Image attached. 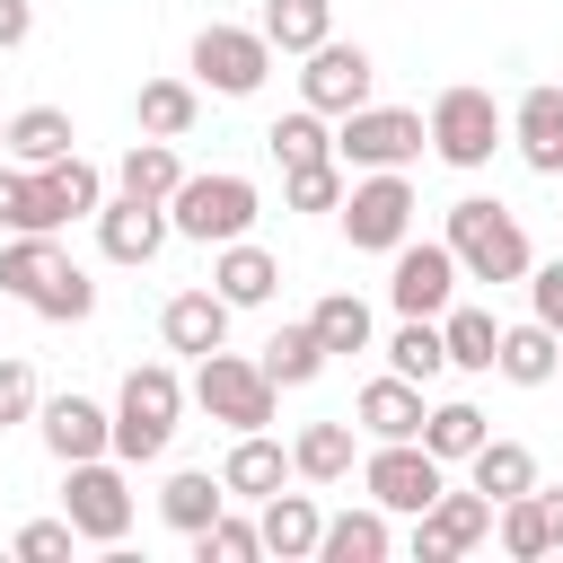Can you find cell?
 Listing matches in <instances>:
<instances>
[{
    "mask_svg": "<svg viewBox=\"0 0 563 563\" xmlns=\"http://www.w3.org/2000/svg\"><path fill=\"white\" fill-rule=\"evenodd\" d=\"M449 255H457V273L466 282H528V264H537V246H528V229H519V211H501L493 194H466V202H449Z\"/></svg>",
    "mask_w": 563,
    "mask_h": 563,
    "instance_id": "6da1fadb",
    "label": "cell"
},
{
    "mask_svg": "<svg viewBox=\"0 0 563 563\" xmlns=\"http://www.w3.org/2000/svg\"><path fill=\"white\" fill-rule=\"evenodd\" d=\"M176 238V220H167V202H141V194H114L106 211H97V255L106 264H150L158 246Z\"/></svg>",
    "mask_w": 563,
    "mask_h": 563,
    "instance_id": "9a60e30c",
    "label": "cell"
},
{
    "mask_svg": "<svg viewBox=\"0 0 563 563\" xmlns=\"http://www.w3.org/2000/svg\"><path fill=\"white\" fill-rule=\"evenodd\" d=\"M167 220H176V238H194V246H229V238H246V229L264 220V194H255V176L211 167V176H185V185H176Z\"/></svg>",
    "mask_w": 563,
    "mask_h": 563,
    "instance_id": "277c9868",
    "label": "cell"
},
{
    "mask_svg": "<svg viewBox=\"0 0 563 563\" xmlns=\"http://www.w3.org/2000/svg\"><path fill=\"white\" fill-rule=\"evenodd\" d=\"M484 537H493V501H484L475 484H466V493H457V484H440V501L413 519V563H449V554H475Z\"/></svg>",
    "mask_w": 563,
    "mask_h": 563,
    "instance_id": "4fadbf2b",
    "label": "cell"
},
{
    "mask_svg": "<svg viewBox=\"0 0 563 563\" xmlns=\"http://www.w3.org/2000/svg\"><path fill=\"white\" fill-rule=\"evenodd\" d=\"M18 220H26V167L0 158V229H18Z\"/></svg>",
    "mask_w": 563,
    "mask_h": 563,
    "instance_id": "f6af8a7d",
    "label": "cell"
},
{
    "mask_svg": "<svg viewBox=\"0 0 563 563\" xmlns=\"http://www.w3.org/2000/svg\"><path fill=\"white\" fill-rule=\"evenodd\" d=\"M422 123H431V158H440V167H457V176L493 167V150L510 141V106H501L493 88H466V79H457V88H440Z\"/></svg>",
    "mask_w": 563,
    "mask_h": 563,
    "instance_id": "3957f363",
    "label": "cell"
},
{
    "mask_svg": "<svg viewBox=\"0 0 563 563\" xmlns=\"http://www.w3.org/2000/svg\"><path fill=\"white\" fill-rule=\"evenodd\" d=\"M255 26L273 35V53H317L334 35V0H264Z\"/></svg>",
    "mask_w": 563,
    "mask_h": 563,
    "instance_id": "e575fe53",
    "label": "cell"
},
{
    "mask_svg": "<svg viewBox=\"0 0 563 563\" xmlns=\"http://www.w3.org/2000/svg\"><path fill=\"white\" fill-rule=\"evenodd\" d=\"M440 484H449V466H440L422 440H378V449L361 457V493H369L387 519H422V510L440 501Z\"/></svg>",
    "mask_w": 563,
    "mask_h": 563,
    "instance_id": "ba28073f",
    "label": "cell"
},
{
    "mask_svg": "<svg viewBox=\"0 0 563 563\" xmlns=\"http://www.w3.org/2000/svg\"><path fill=\"white\" fill-rule=\"evenodd\" d=\"M528 317H545L563 334V255L554 264H528Z\"/></svg>",
    "mask_w": 563,
    "mask_h": 563,
    "instance_id": "ee69618b",
    "label": "cell"
},
{
    "mask_svg": "<svg viewBox=\"0 0 563 563\" xmlns=\"http://www.w3.org/2000/svg\"><path fill=\"white\" fill-rule=\"evenodd\" d=\"M185 396H194V387H185L167 361H132V369H123V387H114V457H123V466L167 457Z\"/></svg>",
    "mask_w": 563,
    "mask_h": 563,
    "instance_id": "7a4b0ae2",
    "label": "cell"
},
{
    "mask_svg": "<svg viewBox=\"0 0 563 563\" xmlns=\"http://www.w3.org/2000/svg\"><path fill=\"white\" fill-rule=\"evenodd\" d=\"M510 387H554L563 378V334L545 325V317H519V325H501V361H493Z\"/></svg>",
    "mask_w": 563,
    "mask_h": 563,
    "instance_id": "44dd1931",
    "label": "cell"
},
{
    "mask_svg": "<svg viewBox=\"0 0 563 563\" xmlns=\"http://www.w3.org/2000/svg\"><path fill=\"white\" fill-rule=\"evenodd\" d=\"M290 475H299V466H290V449H282L273 431H238V440H229V457H220L229 501H273Z\"/></svg>",
    "mask_w": 563,
    "mask_h": 563,
    "instance_id": "e0dca14e",
    "label": "cell"
},
{
    "mask_svg": "<svg viewBox=\"0 0 563 563\" xmlns=\"http://www.w3.org/2000/svg\"><path fill=\"white\" fill-rule=\"evenodd\" d=\"M35 405H44L35 369H26L18 352H0V431H9V422H35Z\"/></svg>",
    "mask_w": 563,
    "mask_h": 563,
    "instance_id": "b9f144b4",
    "label": "cell"
},
{
    "mask_svg": "<svg viewBox=\"0 0 563 563\" xmlns=\"http://www.w3.org/2000/svg\"><path fill=\"white\" fill-rule=\"evenodd\" d=\"M545 493V528H554V554H563V484H537Z\"/></svg>",
    "mask_w": 563,
    "mask_h": 563,
    "instance_id": "7dc6e473",
    "label": "cell"
},
{
    "mask_svg": "<svg viewBox=\"0 0 563 563\" xmlns=\"http://www.w3.org/2000/svg\"><path fill=\"white\" fill-rule=\"evenodd\" d=\"M457 255H449V238H405L396 255H387V299H396V317H440L449 299H457Z\"/></svg>",
    "mask_w": 563,
    "mask_h": 563,
    "instance_id": "8fae6325",
    "label": "cell"
},
{
    "mask_svg": "<svg viewBox=\"0 0 563 563\" xmlns=\"http://www.w3.org/2000/svg\"><path fill=\"white\" fill-rule=\"evenodd\" d=\"M35 35V0H0V53H18Z\"/></svg>",
    "mask_w": 563,
    "mask_h": 563,
    "instance_id": "bcb514c9",
    "label": "cell"
},
{
    "mask_svg": "<svg viewBox=\"0 0 563 563\" xmlns=\"http://www.w3.org/2000/svg\"><path fill=\"white\" fill-rule=\"evenodd\" d=\"M264 70H273V35H264V26L211 18V26L194 35V88H211V97H255Z\"/></svg>",
    "mask_w": 563,
    "mask_h": 563,
    "instance_id": "30bf717a",
    "label": "cell"
},
{
    "mask_svg": "<svg viewBox=\"0 0 563 563\" xmlns=\"http://www.w3.org/2000/svg\"><path fill=\"white\" fill-rule=\"evenodd\" d=\"M466 484H475L484 501H510V493H537V449H528V440H484V449L466 457Z\"/></svg>",
    "mask_w": 563,
    "mask_h": 563,
    "instance_id": "4dcf8cb0",
    "label": "cell"
},
{
    "mask_svg": "<svg viewBox=\"0 0 563 563\" xmlns=\"http://www.w3.org/2000/svg\"><path fill=\"white\" fill-rule=\"evenodd\" d=\"M273 158L282 167H308V158H334V114H317V106H290V114H273Z\"/></svg>",
    "mask_w": 563,
    "mask_h": 563,
    "instance_id": "74e56055",
    "label": "cell"
},
{
    "mask_svg": "<svg viewBox=\"0 0 563 563\" xmlns=\"http://www.w3.org/2000/svg\"><path fill=\"white\" fill-rule=\"evenodd\" d=\"M440 334H449V369H493V361H501V317H493V308L449 299V308H440Z\"/></svg>",
    "mask_w": 563,
    "mask_h": 563,
    "instance_id": "1f68e13d",
    "label": "cell"
},
{
    "mask_svg": "<svg viewBox=\"0 0 563 563\" xmlns=\"http://www.w3.org/2000/svg\"><path fill=\"white\" fill-rule=\"evenodd\" d=\"M493 537H501V554H510V563H545V554H554L545 493H510V501H493Z\"/></svg>",
    "mask_w": 563,
    "mask_h": 563,
    "instance_id": "d6a6232c",
    "label": "cell"
},
{
    "mask_svg": "<svg viewBox=\"0 0 563 563\" xmlns=\"http://www.w3.org/2000/svg\"><path fill=\"white\" fill-rule=\"evenodd\" d=\"M211 290H220L229 308H264V299L282 290V264H273L255 238H229V246H211Z\"/></svg>",
    "mask_w": 563,
    "mask_h": 563,
    "instance_id": "ffe728a7",
    "label": "cell"
},
{
    "mask_svg": "<svg viewBox=\"0 0 563 563\" xmlns=\"http://www.w3.org/2000/svg\"><path fill=\"white\" fill-rule=\"evenodd\" d=\"M361 422H308L299 440H290V466H299V484H352V466H361V440H352Z\"/></svg>",
    "mask_w": 563,
    "mask_h": 563,
    "instance_id": "d4e9b609",
    "label": "cell"
},
{
    "mask_svg": "<svg viewBox=\"0 0 563 563\" xmlns=\"http://www.w3.org/2000/svg\"><path fill=\"white\" fill-rule=\"evenodd\" d=\"M325 361H334V352H325V334H317L308 317H299V325H282V334L264 343V369H273V387H308V378H325Z\"/></svg>",
    "mask_w": 563,
    "mask_h": 563,
    "instance_id": "8d00e7d4",
    "label": "cell"
},
{
    "mask_svg": "<svg viewBox=\"0 0 563 563\" xmlns=\"http://www.w3.org/2000/svg\"><path fill=\"white\" fill-rule=\"evenodd\" d=\"M484 440H493V422H484V405H466V396H449V405L422 413V449H431L440 466H466Z\"/></svg>",
    "mask_w": 563,
    "mask_h": 563,
    "instance_id": "f546056e",
    "label": "cell"
},
{
    "mask_svg": "<svg viewBox=\"0 0 563 563\" xmlns=\"http://www.w3.org/2000/svg\"><path fill=\"white\" fill-rule=\"evenodd\" d=\"M70 545H79L70 519H26V528H18V554H26V563H62Z\"/></svg>",
    "mask_w": 563,
    "mask_h": 563,
    "instance_id": "7bdbcfd3",
    "label": "cell"
},
{
    "mask_svg": "<svg viewBox=\"0 0 563 563\" xmlns=\"http://www.w3.org/2000/svg\"><path fill=\"white\" fill-rule=\"evenodd\" d=\"M0 158H9V123H0Z\"/></svg>",
    "mask_w": 563,
    "mask_h": 563,
    "instance_id": "c3c4849f",
    "label": "cell"
},
{
    "mask_svg": "<svg viewBox=\"0 0 563 563\" xmlns=\"http://www.w3.org/2000/svg\"><path fill=\"white\" fill-rule=\"evenodd\" d=\"M317 554H325V563H387V554H396V528H387V510H378V501H361V510L325 519Z\"/></svg>",
    "mask_w": 563,
    "mask_h": 563,
    "instance_id": "4316f807",
    "label": "cell"
},
{
    "mask_svg": "<svg viewBox=\"0 0 563 563\" xmlns=\"http://www.w3.org/2000/svg\"><path fill=\"white\" fill-rule=\"evenodd\" d=\"M369 79H378V62L361 53V44H343V35H325L317 53H299V106H317V114H352V106H369Z\"/></svg>",
    "mask_w": 563,
    "mask_h": 563,
    "instance_id": "7c38bea8",
    "label": "cell"
},
{
    "mask_svg": "<svg viewBox=\"0 0 563 563\" xmlns=\"http://www.w3.org/2000/svg\"><path fill=\"white\" fill-rule=\"evenodd\" d=\"M220 510H229V484H220L211 466H176V475L158 484V519H167L176 537H202Z\"/></svg>",
    "mask_w": 563,
    "mask_h": 563,
    "instance_id": "7402d4cb",
    "label": "cell"
},
{
    "mask_svg": "<svg viewBox=\"0 0 563 563\" xmlns=\"http://www.w3.org/2000/svg\"><path fill=\"white\" fill-rule=\"evenodd\" d=\"M343 185H352V167H343V158L282 167V202H290V211H343Z\"/></svg>",
    "mask_w": 563,
    "mask_h": 563,
    "instance_id": "f35d334b",
    "label": "cell"
},
{
    "mask_svg": "<svg viewBox=\"0 0 563 563\" xmlns=\"http://www.w3.org/2000/svg\"><path fill=\"white\" fill-rule=\"evenodd\" d=\"M334 220H343V238L361 255H396L413 238V185H405V167H361L343 185V211Z\"/></svg>",
    "mask_w": 563,
    "mask_h": 563,
    "instance_id": "5b68a950",
    "label": "cell"
},
{
    "mask_svg": "<svg viewBox=\"0 0 563 563\" xmlns=\"http://www.w3.org/2000/svg\"><path fill=\"white\" fill-rule=\"evenodd\" d=\"M510 141H519V158H528L537 176H563V88H554V79L519 88V106H510Z\"/></svg>",
    "mask_w": 563,
    "mask_h": 563,
    "instance_id": "ac0fdd59",
    "label": "cell"
},
{
    "mask_svg": "<svg viewBox=\"0 0 563 563\" xmlns=\"http://www.w3.org/2000/svg\"><path fill=\"white\" fill-rule=\"evenodd\" d=\"M26 308H35L44 325H79V317H97V282H88L79 264H62V273H53V282H44Z\"/></svg>",
    "mask_w": 563,
    "mask_h": 563,
    "instance_id": "ab89813d",
    "label": "cell"
},
{
    "mask_svg": "<svg viewBox=\"0 0 563 563\" xmlns=\"http://www.w3.org/2000/svg\"><path fill=\"white\" fill-rule=\"evenodd\" d=\"M387 369L413 378V387H431V378L449 369V334H440V317H405V325L387 334Z\"/></svg>",
    "mask_w": 563,
    "mask_h": 563,
    "instance_id": "836d02e7",
    "label": "cell"
},
{
    "mask_svg": "<svg viewBox=\"0 0 563 563\" xmlns=\"http://www.w3.org/2000/svg\"><path fill=\"white\" fill-rule=\"evenodd\" d=\"M229 317H238V308H229L211 282H202V290H176V299L158 308V343H167V352H185V361H202V352H220V343H229Z\"/></svg>",
    "mask_w": 563,
    "mask_h": 563,
    "instance_id": "2e32d148",
    "label": "cell"
},
{
    "mask_svg": "<svg viewBox=\"0 0 563 563\" xmlns=\"http://www.w3.org/2000/svg\"><path fill=\"white\" fill-rule=\"evenodd\" d=\"M70 150H79V132H70L62 106H18V114H9V158H18V167H53V158H70Z\"/></svg>",
    "mask_w": 563,
    "mask_h": 563,
    "instance_id": "f1b7e54d",
    "label": "cell"
},
{
    "mask_svg": "<svg viewBox=\"0 0 563 563\" xmlns=\"http://www.w3.org/2000/svg\"><path fill=\"white\" fill-rule=\"evenodd\" d=\"M62 519L79 528V545H123V528H132L123 457H79V466H62Z\"/></svg>",
    "mask_w": 563,
    "mask_h": 563,
    "instance_id": "9c48e42d",
    "label": "cell"
},
{
    "mask_svg": "<svg viewBox=\"0 0 563 563\" xmlns=\"http://www.w3.org/2000/svg\"><path fill=\"white\" fill-rule=\"evenodd\" d=\"M308 325L325 334V352L343 361V352H369L378 343V317H369V299H352V290H325L317 308H308Z\"/></svg>",
    "mask_w": 563,
    "mask_h": 563,
    "instance_id": "d590c367",
    "label": "cell"
},
{
    "mask_svg": "<svg viewBox=\"0 0 563 563\" xmlns=\"http://www.w3.org/2000/svg\"><path fill=\"white\" fill-rule=\"evenodd\" d=\"M185 176H194V167L176 158V141H150V132L114 158V194H141V202H176V185H185Z\"/></svg>",
    "mask_w": 563,
    "mask_h": 563,
    "instance_id": "cb8c5ba5",
    "label": "cell"
},
{
    "mask_svg": "<svg viewBox=\"0 0 563 563\" xmlns=\"http://www.w3.org/2000/svg\"><path fill=\"white\" fill-rule=\"evenodd\" d=\"M185 545H194V563H255V554H264V528L238 519V510H220V519H211L202 537H185Z\"/></svg>",
    "mask_w": 563,
    "mask_h": 563,
    "instance_id": "60d3db41",
    "label": "cell"
},
{
    "mask_svg": "<svg viewBox=\"0 0 563 563\" xmlns=\"http://www.w3.org/2000/svg\"><path fill=\"white\" fill-rule=\"evenodd\" d=\"M422 413H431V405H422V387H413V378H396V369H387V378H369V387L352 396V422H361L369 440H422Z\"/></svg>",
    "mask_w": 563,
    "mask_h": 563,
    "instance_id": "d6986e66",
    "label": "cell"
},
{
    "mask_svg": "<svg viewBox=\"0 0 563 563\" xmlns=\"http://www.w3.org/2000/svg\"><path fill=\"white\" fill-rule=\"evenodd\" d=\"M255 528H264V554H282V563H299V554H317V537H325V510L308 501V493H273V501H255Z\"/></svg>",
    "mask_w": 563,
    "mask_h": 563,
    "instance_id": "603a6c76",
    "label": "cell"
},
{
    "mask_svg": "<svg viewBox=\"0 0 563 563\" xmlns=\"http://www.w3.org/2000/svg\"><path fill=\"white\" fill-rule=\"evenodd\" d=\"M273 396H282L273 369L246 361V352H229V343L194 361V405H202L211 422H229V431H264V422H273Z\"/></svg>",
    "mask_w": 563,
    "mask_h": 563,
    "instance_id": "8992f818",
    "label": "cell"
},
{
    "mask_svg": "<svg viewBox=\"0 0 563 563\" xmlns=\"http://www.w3.org/2000/svg\"><path fill=\"white\" fill-rule=\"evenodd\" d=\"M194 114H202V88H194V79H141V97H132V123H141L150 141H185Z\"/></svg>",
    "mask_w": 563,
    "mask_h": 563,
    "instance_id": "83f0119b",
    "label": "cell"
},
{
    "mask_svg": "<svg viewBox=\"0 0 563 563\" xmlns=\"http://www.w3.org/2000/svg\"><path fill=\"white\" fill-rule=\"evenodd\" d=\"M431 150V123L413 114V106H352L343 123H334V158L361 176V167H413Z\"/></svg>",
    "mask_w": 563,
    "mask_h": 563,
    "instance_id": "52a82bcc",
    "label": "cell"
},
{
    "mask_svg": "<svg viewBox=\"0 0 563 563\" xmlns=\"http://www.w3.org/2000/svg\"><path fill=\"white\" fill-rule=\"evenodd\" d=\"M35 431H44V449L62 457V466H79V457H114V413L97 405V396H44L35 405Z\"/></svg>",
    "mask_w": 563,
    "mask_h": 563,
    "instance_id": "5bb4252c",
    "label": "cell"
},
{
    "mask_svg": "<svg viewBox=\"0 0 563 563\" xmlns=\"http://www.w3.org/2000/svg\"><path fill=\"white\" fill-rule=\"evenodd\" d=\"M62 264H70V255H62L53 229H9V246H0V299H35Z\"/></svg>",
    "mask_w": 563,
    "mask_h": 563,
    "instance_id": "484cf974",
    "label": "cell"
}]
</instances>
